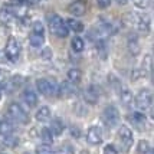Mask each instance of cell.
<instances>
[{
	"instance_id": "1",
	"label": "cell",
	"mask_w": 154,
	"mask_h": 154,
	"mask_svg": "<svg viewBox=\"0 0 154 154\" xmlns=\"http://www.w3.org/2000/svg\"><path fill=\"white\" fill-rule=\"evenodd\" d=\"M48 23H49V29L51 32L58 36V38H66L69 35V29H68L66 23L63 22V19L60 17L59 14L52 13L48 16Z\"/></svg>"
},
{
	"instance_id": "2",
	"label": "cell",
	"mask_w": 154,
	"mask_h": 154,
	"mask_svg": "<svg viewBox=\"0 0 154 154\" xmlns=\"http://www.w3.org/2000/svg\"><path fill=\"white\" fill-rule=\"evenodd\" d=\"M36 88H38V91H39L42 95H45V97H52V95H56L58 94V84L56 82H51V81L48 79H38L36 81Z\"/></svg>"
},
{
	"instance_id": "3",
	"label": "cell",
	"mask_w": 154,
	"mask_h": 154,
	"mask_svg": "<svg viewBox=\"0 0 154 154\" xmlns=\"http://www.w3.org/2000/svg\"><path fill=\"white\" fill-rule=\"evenodd\" d=\"M5 54H6V58L10 62H16L19 59V55H20V43L17 42L16 38H9L6 43V49H5Z\"/></svg>"
},
{
	"instance_id": "4",
	"label": "cell",
	"mask_w": 154,
	"mask_h": 154,
	"mask_svg": "<svg viewBox=\"0 0 154 154\" xmlns=\"http://www.w3.org/2000/svg\"><path fill=\"white\" fill-rule=\"evenodd\" d=\"M7 112H9V115H10L14 121H17V122H22V124L29 122V115L26 114V111L20 107L17 102H12V104L9 105V108H7Z\"/></svg>"
},
{
	"instance_id": "5",
	"label": "cell",
	"mask_w": 154,
	"mask_h": 154,
	"mask_svg": "<svg viewBox=\"0 0 154 154\" xmlns=\"http://www.w3.org/2000/svg\"><path fill=\"white\" fill-rule=\"evenodd\" d=\"M102 120L107 124L108 127H117L120 124V112L118 109L112 105L107 107L102 111Z\"/></svg>"
},
{
	"instance_id": "6",
	"label": "cell",
	"mask_w": 154,
	"mask_h": 154,
	"mask_svg": "<svg viewBox=\"0 0 154 154\" xmlns=\"http://www.w3.org/2000/svg\"><path fill=\"white\" fill-rule=\"evenodd\" d=\"M134 102H135V107L138 109H144L146 111L153 104V95H151V92L148 89H141L140 92L137 94V97H135Z\"/></svg>"
},
{
	"instance_id": "7",
	"label": "cell",
	"mask_w": 154,
	"mask_h": 154,
	"mask_svg": "<svg viewBox=\"0 0 154 154\" xmlns=\"http://www.w3.org/2000/svg\"><path fill=\"white\" fill-rule=\"evenodd\" d=\"M118 138H120L121 146H122L124 150L127 151V150H130V147L133 146L134 135H133V131H131L127 125H121L120 131H118Z\"/></svg>"
},
{
	"instance_id": "8",
	"label": "cell",
	"mask_w": 154,
	"mask_h": 154,
	"mask_svg": "<svg viewBox=\"0 0 154 154\" xmlns=\"http://www.w3.org/2000/svg\"><path fill=\"white\" fill-rule=\"evenodd\" d=\"M87 141L91 146H98L102 143V130L98 125H92L89 127L87 131Z\"/></svg>"
},
{
	"instance_id": "9",
	"label": "cell",
	"mask_w": 154,
	"mask_h": 154,
	"mask_svg": "<svg viewBox=\"0 0 154 154\" xmlns=\"http://www.w3.org/2000/svg\"><path fill=\"white\" fill-rule=\"evenodd\" d=\"M100 95H101V89L100 87H97V85H89L88 88H85V91H84V100L87 101L88 104H97L98 100H100Z\"/></svg>"
},
{
	"instance_id": "10",
	"label": "cell",
	"mask_w": 154,
	"mask_h": 154,
	"mask_svg": "<svg viewBox=\"0 0 154 154\" xmlns=\"http://www.w3.org/2000/svg\"><path fill=\"white\" fill-rule=\"evenodd\" d=\"M68 12L72 16H75V17L85 14V12H87V2L85 0H75L74 3H71L68 6Z\"/></svg>"
},
{
	"instance_id": "11",
	"label": "cell",
	"mask_w": 154,
	"mask_h": 154,
	"mask_svg": "<svg viewBox=\"0 0 154 154\" xmlns=\"http://www.w3.org/2000/svg\"><path fill=\"white\" fill-rule=\"evenodd\" d=\"M58 94H59L60 97H63V98H72V97H76V88H75V84L69 82V81L63 82V84L59 87V89H58Z\"/></svg>"
},
{
	"instance_id": "12",
	"label": "cell",
	"mask_w": 154,
	"mask_h": 154,
	"mask_svg": "<svg viewBox=\"0 0 154 154\" xmlns=\"http://www.w3.org/2000/svg\"><path fill=\"white\" fill-rule=\"evenodd\" d=\"M128 121L130 122H133L135 127H138L140 130H143V128L146 127V115L144 114H141V112H133V114H130L127 117Z\"/></svg>"
},
{
	"instance_id": "13",
	"label": "cell",
	"mask_w": 154,
	"mask_h": 154,
	"mask_svg": "<svg viewBox=\"0 0 154 154\" xmlns=\"http://www.w3.org/2000/svg\"><path fill=\"white\" fill-rule=\"evenodd\" d=\"M22 100L25 101V104H27L29 107H35V105L38 104V95L35 94L33 91L26 89V91H23V94H22Z\"/></svg>"
},
{
	"instance_id": "14",
	"label": "cell",
	"mask_w": 154,
	"mask_h": 154,
	"mask_svg": "<svg viewBox=\"0 0 154 154\" xmlns=\"http://www.w3.org/2000/svg\"><path fill=\"white\" fill-rule=\"evenodd\" d=\"M51 115H52V112H51L49 108L48 107H40L39 109H38L36 115H35V118L39 121V122H46V121L51 120Z\"/></svg>"
},
{
	"instance_id": "15",
	"label": "cell",
	"mask_w": 154,
	"mask_h": 154,
	"mask_svg": "<svg viewBox=\"0 0 154 154\" xmlns=\"http://www.w3.org/2000/svg\"><path fill=\"white\" fill-rule=\"evenodd\" d=\"M128 51H130V54L133 55V56H137V55L141 52V48H140V43H138V39L135 38V36H133V38H130L128 39Z\"/></svg>"
},
{
	"instance_id": "16",
	"label": "cell",
	"mask_w": 154,
	"mask_h": 154,
	"mask_svg": "<svg viewBox=\"0 0 154 154\" xmlns=\"http://www.w3.org/2000/svg\"><path fill=\"white\" fill-rule=\"evenodd\" d=\"M66 78L69 82L78 84L81 81V78H82V72H81V69H78V68H71L66 72Z\"/></svg>"
},
{
	"instance_id": "17",
	"label": "cell",
	"mask_w": 154,
	"mask_h": 154,
	"mask_svg": "<svg viewBox=\"0 0 154 154\" xmlns=\"http://www.w3.org/2000/svg\"><path fill=\"white\" fill-rule=\"evenodd\" d=\"M29 43H30L33 48L43 46V43H45V36L40 35V33H35V32H32L30 36H29Z\"/></svg>"
},
{
	"instance_id": "18",
	"label": "cell",
	"mask_w": 154,
	"mask_h": 154,
	"mask_svg": "<svg viewBox=\"0 0 154 154\" xmlns=\"http://www.w3.org/2000/svg\"><path fill=\"white\" fill-rule=\"evenodd\" d=\"M49 130L52 131L54 135H60L63 133V130H65V125H63V122L60 120H52L51 121V127H49Z\"/></svg>"
},
{
	"instance_id": "19",
	"label": "cell",
	"mask_w": 154,
	"mask_h": 154,
	"mask_svg": "<svg viewBox=\"0 0 154 154\" xmlns=\"http://www.w3.org/2000/svg\"><path fill=\"white\" fill-rule=\"evenodd\" d=\"M66 26H68L69 30H72V32H75V33H79V32L84 30L82 22H79V20H76V19H68Z\"/></svg>"
},
{
	"instance_id": "20",
	"label": "cell",
	"mask_w": 154,
	"mask_h": 154,
	"mask_svg": "<svg viewBox=\"0 0 154 154\" xmlns=\"http://www.w3.org/2000/svg\"><path fill=\"white\" fill-rule=\"evenodd\" d=\"M120 98H121V102L124 105H130L133 102V94L128 88H121L120 89Z\"/></svg>"
},
{
	"instance_id": "21",
	"label": "cell",
	"mask_w": 154,
	"mask_h": 154,
	"mask_svg": "<svg viewBox=\"0 0 154 154\" xmlns=\"http://www.w3.org/2000/svg\"><path fill=\"white\" fill-rule=\"evenodd\" d=\"M13 124L9 122V121H0V135H10L13 133Z\"/></svg>"
},
{
	"instance_id": "22",
	"label": "cell",
	"mask_w": 154,
	"mask_h": 154,
	"mask_svg": "<svg viewBox=\"0 0 154 154\" xmlns=\"http://www.w3.org/2000/svg\"><path fill=\"white\" fill-rule=\"evenodd\" d=\"M71 46H72V51H75V52H82L84 48H85V42H84V39H81L79 36H75L74 39L71 40Z\"/></svg>"
},
{
	"instance_id": "23",
	"label": "cell",
	"mask_w": 154,
	"mask_h": 154,
	"mask_svg": "<svg viewBox=\"0 0 154 154\" xmlns=\"http://www.w3.org/2000/svg\"><path fill=\"white\" fill-rule=\"evenodd\" d=\"M40 140L43 141V144H52L54 143V134L49 128H43L40 131Z\"/></svg>"
},
{
	"instance_id": "24",
	"label": "cell",
	"mask_w": 154,
	"mask_h": 154,
	"mask_svg": "<svg viewBox=\"0 0 154 154\" xmlns=\"http://www.w3.org/2000/svg\"><path fill=\"white\" fill-rule=\"evenodd\" d=\"M13 19V13L10 12V9H7V7H3L2 10H0V22L2 23H9L10 20Z\"/></svg>"
},
{
	"instance_id": "25",
	"label": "cell",
	"mask_w": 154,
	"mask_h": 154,
	"mask_svg": "<svg viewBox=\"0 0 154 154\" xmlns=\"http://www.w3.org/2000/svg\"><path fill=\"white\" fill-rule=\"evenodd\" d=\"M143 69L147 71V72H151L153 69V56L151 55H146L144 59H143Z\"/></svg>"
},
{
	"instance_id": "26",
	"label": "cell",
	"mask_w": 154,
	"mask_h": 154,
	"mask_svg": "<svg viewBox=\"0 0 154 154\" xmlns=\"http://www.w3.org/2000/svg\"><path fill=\"white\" fill-rule=\"evenodd\" d=\"M36 154H55V151L52 150V147L49 144H42V146H38Z\"/></svg>"
},
{
	"instance_id": "27",
	"label": "cell",
	"mask_w": 154,
	"mask_h": 154,
	"mask_svg": "<svg viewBox=\"0 0 154 154\" xmlns=\"http://www.w3.org/2000/svg\"><path fill=\"white\" fill-rule=\"evenodd\" d=\"M25 81H26L25 76H22V75H14V76H12V79H10V84L13 85V88H19L22 84H25Z\"/></svg>"
},
{
	"instance_id": "28",
	"label": "cell",
	"mask_w": 154,
	"mask_h": 154,
	"mask_svg": "<svg viewBox=\"0 0 154 154\" xmlns=\"http://www.w3.org/2000/svg\"><path fill=\"white\" fill-rule=\"evenodd\" d=\"M147 75V71H144V69H133V72H131V79L133 81H138L141 78H144Z\"/></svg>"
},
{
	"instance_id": "29",
	"label": "cell",
	"mask_w": 154,
	"mask_h": 154,
	"mask_svg": "<svg viewBox=\"0 0 154 154\" xmlns=\"http://www.w3.org/2000/svg\"><path fill=\"white\" fill-rule=\"evenodd\" d=\"M150 148H151V147H150V143H148L147 140H141L140 143H138V147H137V150H138L141 154H146Z\"/></svg>"
},
{
	"instance_id": "30",
	"label": "cell",
	"mask_w": 154,
	"mask_h": 154,
	"mask_svg": "<svg viewBox=\"0 0 154 154\" xmlns=\"http://www.w3.org/2000/svg\"><path fill=\"white\" fill-rule=\"evenodd\" d=\"M40 56H42V59L51 60V59H52V56H54V54H52V49H51V48H43V51L40 52Z\"/></svg>"
},
{
	"instance_id": "31",
	"label": "cell",
	"mask_w": 154,
	"mask_h": 154,
	"mask_svg": "<svg viewBox=\"0 0 154 154\" xmlns=\"http://www.w3.org/2000/svg\"><path fill=\"white\" fill-rule=\"evenodd\" d=\"M55 154H74V148H72V146H69V144H65V146H62L58 150V153H55Z\"/></svg>"
},
{
	"instance_id": "32",
	"label": "cell",
	"mask_w": 154,
	"mask_h": 154,
	"mask_svg": "<svg viewBox=\"0 0 154 154\" xmlns=\"http://www.w3.org/2000/svg\"><path fill=\"white\" fill-rule=\"evenodd\" d=\"M32 32H35V33H40V35H43V33H45V29H43V25H42L40 22H35L33 25H32Z\"/></svg>"
},
{
	"instance_id": "33",
	"label": "cell",
	"mask_w": 154,
	"mask_h": 154,
	"mask_svg": "<svg viewBox=\"0 0 154 154\" xmlns=\"http://www.w3.org/2000/svg\"><path fill=\"white\" fill-rule=\"evenodd\" d=\"M102 154H118V151H117L114 144H107L102 150Z\"/></svg>"
},
{
	"instance_id": "34",
	"label": "cell",
	"mask_w": 154,
	"mask_h": 154,
	"mask_svg": "<svg viewBox=\"0 0 154 154\" xmlns=\"http://www.w3.org/2000/svg\"><path fill=\"white\" fill-rule=\"evenodd\" d=\"M97 5L100 9H107L111 5V0H97Z\"/></svg>"
},
{
	"instance_id": "35",
	"label": "cell",
	"mask_w": 154,
	"mask_h": 154,
	"mask_svg": "<svg viewBox=\"0 0 154 154\" xmlns=\"http://www.w3.org/2000/svg\"><path fill=\"white\" fill-rule=\"evenodd\" d=\"M71 134L74 135L75 138H78V137H79V135H81L79 128H78V127H72V128H71Z\"/></svg>"
},
{
	"instance_id": "36",
	"label": "cell",
	"mask_w": 154,
	"mask_h": 154,
	"mask_svg": "<svg viewBox=\"0 0 154 154\" xmlns=\"http://www.w3.org/2000/svg\"><path fill=\"white\" fill-rule=\"evenodd\" d=\"M26 3H29V5H36V3H39V2H43V0H25Z\"/></svg>"
},
{
	"instance_id": "37",
	"label": "cell",
	"mask_w": 154,
	"mask_h": 154,
	"mask_svg": "<svg viewBox=\"0 0 154 154\" xmlns=\"http://www.w3.org/2000/svg\"><path fill=\"white\" fill-rule=\"evenodd\" d=\"M5 56H6V54H5V51H2V52H0V62H6V59H5Z\"/></svg>"
},
{
	"instance_id": "38",
	"label": "cell",
	"mask_w": 154,
	"mask_h": 154,
	"mask_svg": "<svg viewBox=\"0 0 154 154\" xmlns=\"http://www.w3.org/2000/svg\"><path fill=\"white\" fill-rule=\"evenodd\" d=\"M117 3H118V5H122V6H124V5H127V3H128V0H117Z\"/></svg>"
},
{
	"instance_id": "39",
	"label": "cell",
	"mask_w": 154,
	"mask_h": 154,
	"mask_svg": "<svg viewBox=\"0 0 154 154\" xmlns=\"http://www.w3.org/2000/svg\"><path fill=\"white\" fill-rule=\"evenodd\" d=\"M3 92H5V89H3V85H0V98L3 97Z\"/></svg>"
},
{
	"instance_id": "40",
	"label": "cell",
	"mask_w": 154,
	"mask_h": 154,
	"mask_svg": "<svg viewBox=\"0 0 154 154\" xmlns=\"http://www.w3.org/2000/svg\"><path fill=\"white\" fill-rule=\"evenodd\" d=\"M79 154H89V151H87V150H81Z\"/></svg>"
},
{
	"instance_id": "41",
	"label": "cell",
	"mask_w": 154,
	"mask_h": 154,
	"mask_svg": "<svg viewBox=\"0 0 154 154\" xmlns=\"http://www.w3.org/2000/svg\"><path fill=\"white\" fill-rule=\"evenodd\" d=\"M146 154H153V150L150 148V150H148V151H147V153H146Z\"/></svg>"
},
{
	"instance_id": "42",
	"label": "cell",
	"mask_w": 154,
	"mask_h": 154,
	"mask_svg": "<svg viewBox=\"0 0 154 154\" xmlns=\"http://www.w3.org/2000/svg\"><path fill=\"white\" fill-rule=\"evenodd\" d=\"M25 154H29V153H25Z\"/></svg>"
}]
</instances>
